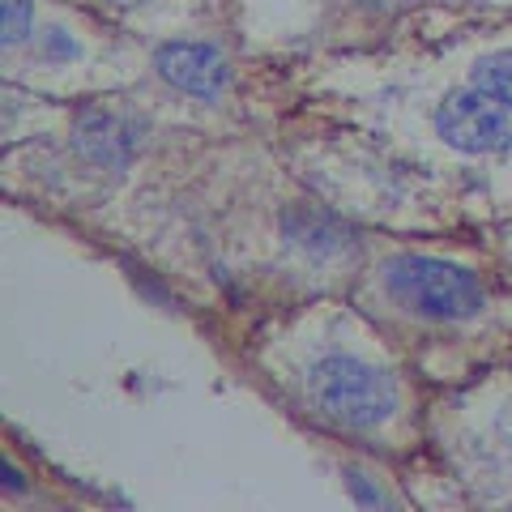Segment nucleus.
<instances>
[{
  "mask_svg": "<svg viewBox=\"0 0 512 512\" xmlns=\"http://www.w3.org/2000/svg\"><path fill=\"white\" fill-rule=\"evenodd\" d=\"M30 13H35L30 0H5V47L22 43L30 35Z\"/></svg>",
  "mask_w": 512,
  "mask_h": 512,
  "instance_id": "8",
  "label": "nucleus"
},
{
  "mask_svg": "<svg viewBox=\"0 0 512 512\" xmlns=\"http://www.w3.org/2000/svg\"><path fill=\"white\" fill-rule=\"evenodd\" d=\"M146 141V120L133 116L128 107L111 103H90L73 116V146L86 163L103 171H120L133 163V154Z\"/></svg>",
  "mask_w": 512,
  "mask_h": 512,
  "instance_id": "4",
  "label": "nucleus"
},
{
  "mask_svg": "<svg viewBox=\"0 0 512 512\" xmlns=\"http://www.w3.org/2000/svg\"><path fill=\"white\" fill-rule=\"evenodd\" d=\"M346 487H350V495H355L359 504H384V495L376 487H367V478L355 474V470H346Z\"/></svg>",
  "mask_w": 512,
  "mask_h": 512,
  "instance_id": "9",
  "label": "nucleus"
},
{
  "mask_svg": "<svg viewBox=\"0 0 512 512\" xmlns=\"http://www.w3.org/2000/svg\"><path fill=\"white\" fill-rule=\"evenodd\" d=\"M154 69L167 86L197 94V99H218L231 86V69L210 43H167L154 52Z\"/></svg>",
  "mask_w": 512,
  "mask_h": 512,
  "instance_id": "5",
  "label": "nucleus"
},
{
  "mask_svg": "<svg viewBox=\"0 0 512 512\" xmlns=\"http://www.w3.org/2000/svg\"><path fill=\"white\" fill-rule=\"evenodd\" d=\"M470 77H474L478 90H487V94H495V99L512 103V52L478 56L474 69H470Z\"/></svg>",
  "mask_w": 512,
  "mask_h": 512,
  "instance_id": "7",
  "label": "nucleus"
},
{
  "mask_svg": "<svg viewBox=\"0 0 512 512\" xmlns=\"http://www.w3.org/2000/svg\"><path fill=\"white\" fill-rule=\"evenodd\" d=\"M107 5H141V0H107Z\"/></svg>",
  "mask_w": 512,
  "mask_h": 512,
  "instance_id": "10",
  "label": "nucleus"
},
{
  "mask_svg": "<svg viewBox=\"0 0 512 512\" xmlns=\"http://www.w3.org/2000/svg\"><path fill=\"white\" fill-rule=\"evenodd\" d=\"M436 133L461 154H495L512 146V103L487 90H457L436 107Z\"/></svg>",
  "mask_w": 512,
  "mask_h": 512,
  "instance_id": "3",
  "label": "nucleus"
},
{
  "mask_svg": "<svg viewBox=\"0 0 512 512\" xmlns=\"http://www.w3.org/2000/svg\"><path fill=\"white\" fill-rule=\"evenodd\" d=\"M282 235L312 256H338L346 248H355V231L338 214L320 210V205H291V210H282Z\"/></svg>",
  "mask_w": 512,
  "mask_h": 512,
  "instance_id": "6",
  "label": "nucleus"
},
{
  "mask_svg": "<svg viewBox=\"0 0 512 512\" xmlns=\"http://www.w3.org/2000/svg\"><path fill=\"white\" fill-rule=\"evenodd\" d=\"M308 402L329 423L350 431H372L393 419L397 389L372 363L350 355H325L308 367Z\"/></svg>",
  "mask_w": 512,
  "mask_h": 512,
  "instance_id": "1",
  "label": "nucleus"
},
{
  "mask_svg": "<svg viewBox=\"0 0 512 512\" xmlns=\"http://www.w3.org/2000/svg\"><path fill=\"white\" fill-rule=\"evenodd\" d=\"M384 286H389V295L406 312L423 320H470L487 303L483 286H478L470 269L440 261V256H423V252L393 256L384 265Z\"/></svg>",
  "mask_w": 512,
  "mask_h": 512,
  "instance_id": "2",
  "label": "nucleus"
}]
</instances>
